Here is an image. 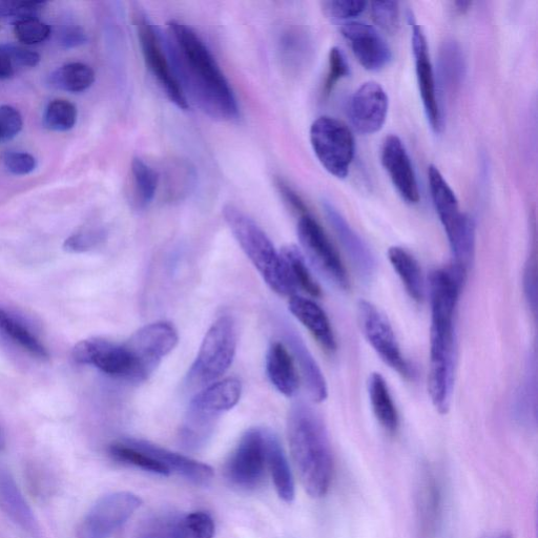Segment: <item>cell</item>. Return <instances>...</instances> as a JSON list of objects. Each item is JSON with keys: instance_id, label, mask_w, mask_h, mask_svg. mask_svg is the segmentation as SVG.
<instances>
[{"instance_id": "6da1fadb", "label": "cell", "mask_w": 538, "mask_h": 538, "mask_svg": "<svg viewBox=\"0 0 538 538\" xmlns=\"http://www.w3.org/2000/svg\"><path fill=\"white\" fill-rule=\"evenodd\" d=\"M165 40V50L185 98L190 96L204 114L216 120L236 119L239 109L234 92L198 34L172 20Z\"/></svg>"}, {"instance_id": "7a4b0ae2", "label": "cell", "mask_w": 538, "mask_h": 538, "mask_svg": "<svg viewBox=\"0 0 538 538\" xmlns=\"http://www.w3.org/2000/svg\"><path fill=\"white\" fill-rule=\"evenodd\" d=\"M463 281L452 269L430 276L431 333L428 389L434 407L447 413L455 369L454 315Z\"/></svg>"}, {"instance_id": "3957f363", "label": "cell", "mask_w": 538, "mask_h": 538, "mask_svg": "<svg viewBox=\"0 0 538 538\" xmlns=\"http://www.w3.org/2000/svg\"><path fill=\"white\" fill-rule=\"evenodd\" d=\"M287 438L306 493L310 498H323L333 482L335 467L323 419L309 404L295 403L288 412Z\"/></svg>"}, {"instance_id": "277c9868", "label": "cell", "mask_w": 538, "mask_h": 538, "mask_svg": "<svg viewBox=\"0 0 538 538\" xmlns=\"http://www.w3.org/2000/svg\"><path fill=\"white\" fill-rule=\"evenodd\" d=\"M222 214L242 251L266 284L281 296H295L298 288L292 275L274 243L261 227L233 204L225 205Z\"/></svg>"}, {"instance_id": "5b68a950", "label": "cell", "mask_w": 538, "mask_h": 538, "mask_svg": "<svg viewBox=\"0 0 538 538\" xmlns=\"http://www.w3.org/2000/svg\"><path fill=\"white\" fill-rule=\"evenodd\" d=\"M428 180L434 208L444 226L454 259L453 269L466 278L475 248V223L461 212L457 196L434 165L428 169Z\"/></svg>"}, {"instance_id": "8992f818", "label": "cell", "mask_w": 538, "mask_h": 538, "mask_svg": "<svg viewBox=\"0 0 538 538\" xmlns=\"http://www.w3.org/2000/svg\"><path fill=\"white\" fill-rule=\"evenodd\" d=\"M237 350V328L230 316L220 317L206 333L193 363L188 383L209 386L220 379L234 362Z\"/></svg>"}, {"instance_id": "52a82bcc", "label": "cell", "mask_w": 538, "mask_h": 538, "mask_svg": "<svg viewBox=\"0 0 538 538\" xmlns=\"http://www.w3.org/2000/svg\"><path fill=\"white\" fill-rule=\"evenodd\" d=\"M309 138L322 167L336 178H346L356 152L354 135L346 124L333 117H319L310 127Z\"/></svg>"}, {"instance_id": "ba28073f", "label": "cell", "mask_w": 538, "mask_h": 538, "mask_svg": "<svg viewBox=\"0 0 538 538\" xmlns=\"http://www.w3.org/2000/svg\"><path fill=\"white\" fill-rule=\"evenodd\" d=\"M135 25L141 52L148 69L174 105L181 110H188L189 101L185 98L174 74L167 51H164L165 46H163L160 33L148 16L141 11L135 14Z\"/></svg>"}, {"instance_id": "9c48e42d", "label": "cell", "mask_w": 538, "mask_h": 538, "mask_svg": "<svg viewBox=\"0 0 538 538\" xmlns=\"http://www.w3.org/2000/svg\"><path fill=\"white\" fill-rule=\"evenodd\" d=\"M138 495L121 491L99 499L77 529V538H110L140 508Z\"/></svg>"}, {"instance_id": "30bf717a", "label": "cell", "mask_w": 538, "mask_h": 538, "mask_svg": "<svg viewBox=\"0 0 538 538\" xmlns=\"http://www.w3.org/2000/svg\"><path fill=\"white\" fill-rule=\"evenodd\" d=\"M73 358L77 363L94 366L110 377L140 383L137 362L127 342L84 340L74 347Z\"/></svg>"}, {"instance_id": "8fae6325", "label": "cell", "mask_w": 538, "mask_h": 538, "mask_svg": "<svg viewBox=\"0 0 538 538\" xmlns=\"http://www.w3.org/2000/svg\"><path fill=\"white\" fill-rule=\"evenodd\" d=\"M298 237L310 262L331 283L343 291L349 288V279L342 260L318 221L305 214L298 222Z\"/></svg>"}, {"instance_id": "7c38bea8", "label": "cell", "mask_w": 538, "mask_h": 538, "mask_svg": "<svg viewBox=\"0 0 538 538\" xmlns=\"http://www.w3.org/2000/svg\"><path fill=\"white\" fill-rule=\"evenodd\" d=\"M264 429L247 430L224 466V475L233 485L256 489L264 481L266 472Z\"/></svg>"}, {"instance_id": "4fadbf2b", "label": "cell", "mask_w": 538, "mask_h": 538, "mask_svg": "<svg viewBox=\"0 0 538 538\" xmlns=\"http://www.w3.org/2000/svg\"><path fill=\"white\" fill-rule=\"evenodd\" d=\"M179 341L176 328L168 322H155L140 328L127 342L137 362L140 382L147 381L163 358Z\"/></svg>"}, {"instance_id": "5bb4252c", "label": "cell", "mask_w": 538, "mask_h": 538, "mask_svg": "<svg viewBox=\"0 0 538 538\" xmlns=\"http://www.w3.org/2000/svg\"><path fill=\"white\" fill-rule=\"evenodd\" d=\"M359 320L365 338L380 358L401 376L411 377V368L401 353L395 331L381 310L368 301H361Z\"/></svg>"}, {"instance_id": "9a60e30c", "label": "cell", "mask_w": 538, "mask_h": 538, "mask_svg": "<svg viewBox=\"0 0 538 538\" xmlns=\"http://www.w3.org/2000/svg\"><path fill=\"white\" fill-rule=\"evenodd\" d=\"M412 30V50L415 56L418 87L425 115L433 132L440 133L443 129V116L440 106L436 75L430 60L427 39L416 20L410 17Z\"/></svg>"}, {"instance_id": "2e32d148", "label": "cell", "mask_w": 538, "mask_h": 538, "mask_svg": "<svg viewBox=\"0 0 538 538\" xmlns=\"http://www.w3.org/2000/svg\"><path fill=\"white\" fill-rule=\"evenodd\" d=\"M388 108V96L383 87L376 81H368L350 97L347 115L357 132L372 135L383 129Z\"/></svg>"}, {"instance_id": "e0dca14e", "label": "cell", "mask_w": 538, "mask_h": 538, "mask_svg": "<svg viewBox=\"0 0 538 538\" xmlns=\"http://www.w3.org/2000/svg\"><path fill=\"white\" fill-rule=\"evenodd\" d=\"M341 33L364 69L376 72L389 64L391 50L374 27L350 20L342 25Z\"/></svg>"}, {"instance_id": "ac0fdd59", "label": "cell", "mask_w": 538, "mask_h": 538, "mask_svg": "<svg viewBox=\"0 0 538 538\" xmlns=\"http://www.w3.org/2000/svg\"><path fill=\"white\" fill-rule=\"evenodd\" d=\"M381 159L400 196L407 203H418L420 191L417 176L405 146L398 136L390 135L384 140Z\"/></svg>"}, {"instance_id": "d6986e66", "label": "cell", "mask_w": 538, "mask_h": 538, "mask_svg": "<svg viewBox=\"0 0 538 538\" xmlns=\"http://www.w3.org/2000/svg\"><path fill=\"white\" fill-rule=\"evenodd\" d=\"M277 324L286 345L289 347V353L292 354L295 363L298 364L310 398L317 403L324 402L328 396L327 384L313 354L310 353L304 340L291 323L279 317Z\"/></svg>"}, {"instance_id": "ffe728a7", "label": "cell", "mask_w": 538, "mask_h": 538, "mask_svg": "<svg viewBox=\"0 0 538 538\" xmlns=\"http://www.w3.org/2000/svg\"><path fill=\"white\" fill-rule=\"evenodd\" d=\"M323 209L327 220L333 227L349 260L354 264L360 277L366 281L371 280L377 272V261L369 246L353 230V227L336 210L334 205L325 201Z\"/></svg>"}, {"instance_id": "44dd1931", "label": "cell", "mask_w": 538, "mask_h": 538, "mask_svg": "<svg viewBox=\"0 0 538 538\" xmlns=\"http://www.w3.org/2000/svg\"><path fill=\"white\" fill-rule=\"evenodd\" d=\"M122 441L150 455L171 473H177L186 480L196 484H208L214 478V470L211 466L185 457L183 454L162 448L149 441L138 439H124Z\"/></svg>"}, {"instance_id": "7402d4cb", "label": "cell", "mask_w": 538, "mask_h": 538, "mask_svg": "<svg viewBox=\"0 0 538 538\" xmlns=\"http://www.w3.org/2000/svg\"><path fill=\"white\" fill-rule=\"evenodd\" d=\"M266 372L269 381L287 398L297 395L300 377L295 360L288 348L281 342H274L266 355Z\"/></svg>"}, {"instance_id": "603a6c76", "label": "cell", "mask_w": 538, "mask_h": 538, "mask_svg": "<svg viewBox=\"0 0 538 538\" xmlns=\"http://www.w3.org/2000/svg\"><path fill=\"white\" fill-rule=\"evenodd\" d=\"M289 310L328 353L336 351L334 330L324 310L316 302L293 296L289 300Z\"/></svg>"}, {"instance_id": "cb8c5ba5", "label": "cell", "mask_w": 538, "mask_h": 538, "mask_svg": "<svg viewBox=\"0 0 538 538\" xmlns=\"http://www.w3.org/2000/svg\"><path fill=\"white\" fill-rule=\"evenodd\" d=\"M266 465L272 473L279 498L285 503H292L296 496V487L291 466L277 434L264 429Z\"/></svg>"}, {"instance_id": "d4e9b609", "label": "cell", "mask_w": 538, "mask_h": 538, "mask_svg": "<svg viewBox=\"0 0 538 538\" xmlns=\"http://www.w3.org/2000/svg\"><path fill=\"white\" fill-rule=\"evenodd\" d=\"M242 385L237 379H225L215 382L197 393L190 407L220 417L222 413L233 409L240 401Z\"/></svg>"}, {"instance_id": "484cf974", "label": "cell", "mask_w": 538, "mask_h": 538, "mask_svg": "<svg viewBox=\"0 0 538 538\" xmlns=\"http://www.w3.org/2000/svg\"><path fill=\"white\" fill-rule=\"evenodd\" d=\"M0 509L18 527L28 532L36 530L37 523L31 507L12 475L5 470H0Z\"/></svg>"}, {"instance_id": "4316f807", "label": "cell", "mask_w": 538, "mask_h": 538, "mask_svg": "<svg viewBox=\"0 0 538 538\" xmlns=\"http://www.w3.org/2000/svg\"><path fill=\"white\" fill-rule=\"evenodd\" d=\"M418 515L420 531L425 538L436 534L441 516V489L431 472L423 474L418 495Z\"/></svg>"}, {"instance_id": "83f0119b", "label": "cell", "mask_w": 538, "mask_h": 538, "mask_svg": "<svg viewBox=\"0 0 538 538\" xmlns=\"http://www.w3.org/2000/svg\"><path fill=\"white\" fill-rule=\"evenodd\" d=\"M219 418L189 406L179 431L181 446L189 451L204 447L212 438Z\"/></svg>"}, {"instance_id": "f1b7e54d", "label": "cell", "mask_w": 538, "mask_h": 538, "mask_svg": "<svg viewBox=\"0 0 538 538\" xmlns=\"http://www.w3.org/2000/svg\"><path fill=\"white\" fill-rule=\"evenodd\" d=\"M388 258L398 276L402 280L409 296L417 301L424 297V282L420 265L415 257L403 247L392 246L388 251Z\"/></svg>"}, {"instance_id": "f546056e", "label": "cell", "mask_w": 538, "mask_h": 538, "mask_svg": "<svg viewBox=\"0 0 538 538\" xmlns=\"http://www.w3.org/2000/svg\"><path fill=\"white\" fill-rule=\"evenodd\" d=\"M368 393L377 420L387 431L395 432L399 426L398 411L385 379L378 372L369 378Z\"/></svg>"}, {"instance_id": "4dcf8cb0", "label": "cell", "mask_w": 538, "mask_h": 538, "mask_svg": "<svg viewBox=\"0 0 538 538\" xmlns=\"http://www.w3.org/2000/svg\"><path fill=\"white\" fill-rule=\"evenodd\" d=\"M94 82V70L81 62H71L51 75V84L54 88L71 93L85 92Z\"/></svg>"}, {"instance_id": "1f68e13d", "label": "cell", "mask_w": 538, "mask_h": 538, "mask_svg": "<svg viewBox=\"0 0 538 538\" xmlns=\"http://www.w3.org/2000/svg\"><path fill=\"white\" fill-rule=\"evenodd\" d=\"M0 330L11 338L16 344L24 348L30 355L40 360H48L47 348L41 343L31 331L19 323L15 318L0 307Z\"/></svg>"}, {"instance_id": "d6a6232c", "label": "cell", "mask_w": 538, "mask_h": 538, "mask_svg": "<svg viewBox=\"0 0 538 538\" xmlns=\"http://www.w3.org/2000/svg\"><path fill=\"white\" fill-rule=\"evenodd\" d=\"M280 254L285 261L297 288L303 289L309 296L315 298L320 297L321 288L314 280L312 274H310L306 260L299 248L294 245L285 246L282 248Z\"/></svg>"}, {"instance_id": "836d02e7", "label": "cell", "mask_w": 538, "mask_h": 538, "mask_svg": "<svg viewBox=\"0 0 538 538\" xmlns=\"http://www.w3.org/2000/svg\"><path fill=\"white\" fill-rule=\"evenodd\" d=\"M109 454L114 461L121 464L131 465L144 471L164 475V477L171 474L167 468L151 458L150 455L123 441L112 444L109 447Z\"/></svg>"}, {"instance_id": "e575fe53", "label": "cell", "mask_w": 538, "mask_h": 538, "mask_svg": "<svg viewBox=\"0 0 538 538\" xmlns=\"http://www.w3.org/2000/svg\"><path fill=\"white\" fill-rule=\"evenodd\" d=\"M440 72L444 88L451 92L457 90L464 75V57L455 41H447L442 48Z\"/></svg>"}, {"instance_id": "d590c367", "label": "cell", "mask_w": 538, "mask_h": 538, "mask_svg": "<svg viewBox=\"0 0 538 538\" xmlns=\"http://www.w3.org/2000/svg\"><path fill=\"white\" fill-rule=\"evenodd\" d=\"M131 170L137 203L141 208H146L156 196L158 175L149 164L140 158L133 160Z\"/></svg>"}, {"instance_id": "8d00e7d4", "label": "cell", "mask_w": 538, "mask_h": 538, "mask_svg": "<svg viewBox=\"0 0 538 538\" xmlns=\"http://www.w3.org/2000/svg\"><path fill=\"white\" fill-rule=\"evenodd\" d=\"M214 534L215 522L206 512L179 515L174 528V538H213Z\"/></svg>"}, {"instance_id": "74e56055", "label": "cell", "mask_w": 538, "mask_h": 538, "mask_svg": "<svg viewBox=\"0 0 538 538\" xmlns=\"http://www.w3.org/2000/svg\"><path fill=\"white\" fill-rule=\"evenodd\" d=\"M77 108L65 99L51 101L44 114L47 129L54 132H67L75 127Z\"/></svg>"}, {"instance_id": "f35d334b", "label": "cell", "mask_w": 538, "mask_h": 538, "mask_svg": "<svg viewBox=\"0 0 538 538\" xmlns=\"http://www.w3.org/2000/svg\"><path fill=\"white\" fill-rule=\"evenodd\" d=\"M180 514L158 513L144 522L134 538H174V528Z\"/></svg>"}, {"instance_id": "ab89813d", "label": "cell", "mask_w": 538, "mask_h": 538, "mask_svg": "<svg viewBox=\"0 0 538 538\" xmlns=\"http://www.w3.org/2000/svg\"><path fill=\"white\" fill-rule=\"evenodd\" d=\"M372 19L383 31L396 34L400 29V7L396 2H374L370 4Z\"/></svg>"}, {"instance_id": "60d3db41", "label": "cell", "mask_w": 538, "mask_h": 538, "mask_svg": "<svg viewBox=\"0 0 538 538\" xmlns=\"http://www.w3.org/2000/svg\"><path fill=\"white\" fill-rule=\"evenodd\" d=\"M14 34L20 43L33 46L44 43L51 34V28L40 19H26L14 24Z\"/></svg>"}, {"instance_id": "b9f144b4", "label": "cell", "mask_w": 538, "mask_h": 538, "mask_svg": "<svg viewBox=\"0 0 538 538\" xmlns=\"http://www.w3.org/2000/svg\"><path fill=\"white\" fill-rule=\"evenodd\" d=\"M107 235V231L102 229V227H93V229L81 231L69 237L64 247L70 253L89 252L105 242Z\"/></svg>"}, {"instance_id": "7bdbcfd3", "label": "cell", "mask_w": 538, "mask_h": 538, "mask_svg": "<svg viewBox=\"0 0 538 538\" xmlns=\"http://www.w3.org/2000/svg\"><path fill=\"white\" fill-rule=\"evenodd\" d=\"M368 3L362 0H329L322 3L323 12L329 19L341 22L361 15L367 8Z\"/></svg>"}, {"instance_id": "ee69618b", "label": "cell", "mask_w": 538, "mask_h": 538, "mask_svg": "<svg viewBox=\"0 0 538 538\" xmlns=\"http://www.w3.org/2000/svg\"><path fill=\"white\" fill-rule=\"evenodd\" d=\"M328 67V74L324 84V94L326 96L335 89L340 80L350 75L348 61L338 47L330 50Z\"/></svg>"}, {"instance_id": "f6af8a7d", "label": "cell", "mask_w": 538, "mask_h": 538, "mask_svg": "<svg viewBox=\"0 0 538 538\" xmlns=\"http://www.w3.org/2000/svg\"><path fill=\"white\" fill-rule=\"evenodd\" d=\"M46 3L41 2H12L0 4V12L4 17L12 18L14 24L20 20L39 19L43 13Z\"/></svg>"}, {"instance_id": "bcb514c9", "label": "cell", "mask_w": 538, "mask_h": 538, "mask_svg": "<svg viewBox=\"0 0 538 538\" xmlns=\"http://www.w3.org/2000/svg\"><path fill=\"white\" fill-rule=\"evenodd\" d=\"M24 127L20 112L11 106L0 107V137L2 142L14 139Z\"/></svg>"}, {"instance_id": "7dc6e473", "label": "cell", "mask_w": 538, "mask_h": 538, "mask_svg": "<svg viewBox=\"0 0 538 538\" xmlns=\"http://www.w3.org/2000/svg\"><path fill=\"white\" fill-rule=\"evenodd\" d=\"M6 169L15 176H26L37 168V160L25 152H9L5 155Z\"/></svg>"}, {"instance_id": "c3c4849f", "label": "cell", "mask_w": 538, "mask_h": 538, "mask_svg": "<svg viewBox=\"0 0 538 538\" xmlns=\"http://www.w3.org/2000/svg\"><path fill=\"white\" fill-rule=\"evenodd\" d=\"M17 70L13 45H0V80L12 78Z\"/></svg>"}, {"instance_id": "681fc988", "label": "cell", "mask_w": 538, "mask_h": 538, "mask_svg": "<svg viewBox=\"0 0 538 538\" xmlns=\"http://www.w3.org/2000/svg\"><path fill=\"white\" fill-rule=\"evenodd\" d=\"M278 188L280 193L284 197L285 201L291 205V208L297 212L300 216L308 214V210L301 197L283 181L278 182Z\"/></svg>"}, {"instance_id": "f907efd6", "label": "cell", "mask_w": 538, "mask_h": 538, "mask_svg": "<svg viewBox=\"0 0 538 538\" xmlns=\"http://www.w3.org/2000/svg\"><path fill=\"white\" fill-rule=\"evenodd\" d=\"M60 41L62 46L66 48H76L86 44L87 35L84 30L77 26H74L62 32Z\"/></svg>"}, {"instance_id": "816d5d0a", "label": "cell", "mask_w": 538, "mask_h": 538, "mask_svg": "<svg viewBox=\"0 0 538 538\" xmlns=\"http://www.w3.org/2000/svg\"><path fill=\"white\" fill-rule=\"evenodd\" d=\"M525 293L529 300L530 305L536 309V267L535 264L530 262L527 266L525 279H524Z\"/></svg>"}, {"instance_id": "f5cc1de1", "label": "cell", "mask_w": 538, "mask_h": 538, "mask_svg": "<svg viewBox=\"0 0 538 538\" xmlns=\"http://www.w3.org/2000/svg\"><path fill=\"white\" fill-rule=\"evenodd\" d=\"M472 4L467 2H459V3H455L454 6L457 7V10L461 13H464L465 11L469 10L470 6Z\"/></svg>"}, {"instance_id": "db71d44e", "label": "cell", "mask_w": 538, "mask_h": 538, "mask_svg": "<svg viewBox=\"0 0 538 538\" xmlns=\"http://www.w3.org/2000/svg\"><path fill=\"white\" fill-rule=\"evenodd\" d=\"M5 447V437L2 430H0V450Z\"/></svg>"}, {"instance_id": "11a10c76", "label": "cell", "mask_w": 538, "mask_h": 538, "mask_svg": "<svg viewBox=\"0 0 538 538\" xmlns=\"http://www.w3.org/2000/svg\"><path fill=\"white\" fill-rule=\"evenodd\" d=\"M495 538H512V536L508 533H503L499 536H496Z\"/></svg>"}, {"instance_id": "9f6ffc18", "label": "cell", "mask_w": 538, "mask_h": 538, "mask_svg": "<svg viewBox=\"0 0 538 538\" xmlns=\"http://www.w3.org/2000/svg\"><path fill=\"white\" fill-rule=\"evenodd\" d=\"M3 17L4 16H3L2 12H0V20H2Z\"/></svg>"}, {"instance_id": "6f0895ef", "label": "cell", "mask_w": 538, "mask_h": 538, "mask_svg": "<svg viewBox=\"0 0 538 538\" xmlns=\"http://www.w3.org/2000/svg\"><path fill=\"white\" fill-rule=\"evenodd\" d=\"M0 142H2V137H0Z\"/></svg>"}]
</instances>
